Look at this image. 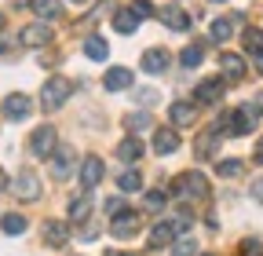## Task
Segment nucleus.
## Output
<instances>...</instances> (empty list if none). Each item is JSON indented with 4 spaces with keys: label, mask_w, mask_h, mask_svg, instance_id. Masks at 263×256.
<instances>
[{
    "label": "nucleus",
    "mask_w": 263,
    "mask_h": 256,
    "mask_svg": "<svg viewBox=\"0 0 263 256\" xmlns=\"http://www.w3.org/2000/svg\"><path fill=\"white\" fill-rule=\"evenodd\" d=\"M84 55H88V59H95V62H103V59L110 55V48H106V41H103V37H88V41H84Z\"/></svg>",
    "instance_id": "obj_22"
},
{
    "label": "nucleus",
    "mask_w": 263,
    "mask_h": 256,
    "mask_svg": "<svg viewBox=\"0 0 263 256\" xmlns=\"http://www.w3.org/2000/svg\"><path fill=\"white\" fill-rule=\"evenodd\" d=\"M0 29H4V15H0Z\"/></svg>",
    "instance_id": "obj_43"
},
{
    "label": "nucleus",
    "mask_w": 263,
    "mask_h": 256,
    "mask_svg": "<svg viewBox=\"0 0 263 256\" xmlns=\"http://www.w3.org/2000/svg\"><path fill=\"white\" fill-rule=\"evenodd\" d=\"M91 212V198L88 194H77L73 202H70V220H84Z\"/></svg>",
    "instance_id": "obj_28"
},
{
    "label": "nucleus",
    "mask_w": 263,
    "mask_h": 256,
    "mask_svg": "<svg viewBox=\"0 0 263 256\" xmlns=\"http://www.w3.org/2000/svg\"><path fill=\"white\" fill-rule=\"evenodd\" d=\"M223 92H227V81H223V77H212V81H201V84H197L194 99L201 103V106H209V103H219V99H223Z\"/></svg>",
    "instance_id": "obj_9"
},
{
    "label": "nucleus",
    "mask_w": 263,
    "mask_h": 256,
    "mask_svg": "<svg viewBox=\"0 0 263 256\" xmlns=\"http://www.w3.org/2000/svg\"><path fill=\"white\" fill-rule=\"evenodd\" d=\"M44 242H48V245H66V242H70V231H66V223L48 220V223H44Z\"/></svg>",
    "instance_id": "obj_18"
},
{
    "label": "nucleus",
    "mask_w": 263,
    "mask_h": 256,
    "mask_svg": "<svg viewBox=\"0 0 263 256\" xmlns=\"http://www.w3.org/2000/svg\"><path fill=\"white\" fill-rule=\"evenodd\" d=\"M139 231V216L136 212H114V220H110V234L114 238H132V234H136Z\"/></svg>",
    "instance_id": "obj_8"
},
{
    "label": "nucleus",
    "mask_w": 263,
    "mask_h": 256,
    "mask_svg": "<svg viewBox=\"0 0 263 256\" xmlns=\"http://www.w3.org/2000/svg\"><path fill=\"white\" fill-rule=\"evenodd\" d=\"M201 59H205V44H190V48H183V55H179V62H183L186 70L201 66Z\"/></svg>",
    "instance_id": "obj_23"
},
{
    "label": "nucleus",
    "mask_w": 263,
    "mask_h": 256,
    "mask_svg": "<svg viewBox=\"0 0 263 256\" xmlns=\"http://www.w3.org/2000/svg\"><path fill=\"white\" fill-rule=\"evenodd\" d=\"M256 161H259V165H263V139H259V143H256Z\"/></svg>",
    "instance_id": "obj_39"
},
{
    "label": "nucleus",
    "mask_w": 263,
    "mask_h": 256,
    "mask_svg": "<svg viewBox=\"0 0 263 256\" xmlns=\"http://www.w3.org/2000/svg\"><path fill=\"white\" fill-rule=\"evenodd\" d=\"M73 4H91V0H73Z\"/></svg>",
    "instance_id": "obj_42"
},
{
    "label": "nucleus",
    "mask_w": 263,
    "mask_h": 256,
    "mask_svg": "<svg viewBox=\"0 0 263 256\" xmlns=\"http://www.w3.org/2000/svg\"><path fill=\"white\" fill-rule=\"evenodd\" d=\"M124 124H128V128H150V114H128Z\"/></svg>",
    "instance_id": "obj_31"
},
{
    "label": "nucleus",
    "mask_w": 263,
    "mask_h": 256,
    "mask_svg": "<svg viewBox=\"0 0 263 256\" xmlns=\"http://www.w3.org/2000/svg\"><path fill=\"white\" fill-rule=\"evenodd\" d=\"M4 187H8V176H4V172H0V190H4Z\"/></svg>",
    "instance_id": "obj_40"
},
{
    "label": "nucleus",
    "mask_w": 263,
    "mask_h": 256,
    "mask_svg": "<svg viewBox=\"0 0 263 256\" xmlns=\"http://www.w3.org/2000/svg\"><path fill=\"white\" fill-rule=\"evenodd\" d=\"M216 128H219V132L227 128L230 136H249L252 128H256V110H252V106H238V110H230L227 117H219Z\"/></svg>",
    "instance_id": "obj_2"
},
{
    "label": "nucleus",
    "mask_w": 263,
    "mask_h": 256,
    "mask_svg": "<svg viewBox=\"0 0 263 256\" xmlns=\"http://www.w3.org/2000/svg\"><path fill=\"white\" fill-rule=\"evenodd\" d=\"M136 26H139V15L132 8H124V11L114 15V29H117V33H136Z\"/></svg>",
    "instance_id": "obj_20"
},
{
    "label": "nucleus",
    "mask_w": 263,
    "mask_h": 256,
    "mask_svg": "<svg viewBox=\"0 0 263 256\" xmlns=\"http://www.w3.org/2000/svg\"><path fill=\"white\" fill-rule=\"evenodd\" d=\"M106 256H132V252H106Z\"/></svg>",
    "instance_id": "obj_41"
},
{
    "label": "nucleus",
    "mask_w": 263,
    "mask_h": 256,
    "mask_svg": "<svg viewBox=\"0 0 263 256\" xmlns=\"http://www.w3.org/2000/svg\"><path fill=\"white\" fill-rule=\"evenodd\" d=\"M70 92H73V84L66 81V77H51V81H44V88H41V106L51 114V110H62V103L70 99Z\"/></svg>",
    "instance_id": "obj_3"
},
{
    "label": "nucleus",
    "mask_w": 263,
    "mask_h": 256,
    "mask_svg": "<svg viewBox=\"0 0 263 256\" xmlns=\"http://www.w3.org/2000/svg\"><path fill=\"white\" fill-rule=\"evenodd\" d=\"M143 70H146V74L168 70V51H164V48H150V51H143Z\"/></svg>",
    "instance_id": "obj_15"
},
{
    "label": "nucleus",
    "mask_w": 263,
    "mask_h": 256,
    "mask_svg": "<svg viewBox=\"0 0 263 256\" xmlns=\"http://www.w3.org/2000/svg\"><path fill=\"white\" fill-rule=\"evenodd\" d=\"M18 44H22V48H44V44H51V26H48V22L26 26L22 33H18Z\"/></svg>",
    "instance_id": "obj_6"
},
{
    "label": "nucleus",
    "mask_w": 263,
    "mask_h": 256,
    "mask_svg": "<svg viewBox=\"0 0 263 256\" xmlns=\"http://www.w3.org/2000/svg\"><path fill=\"white\" fill-rule=\"evenodd\" d=\"M219 66H223V74H227V84L245 77V59L234 55V51H223V55H219Z\"/></svg>",
    "instance_id": "obj_12"
},
{
    "label": "nucleus",
    "mask_w": 263,
    "mask_h": 256,
    "mask_svg": "<svg viewBox=\"0 0 263 256\" xmlns=\"http://www.w3.org/2000/svg\"><path fill=\"white\" fill-rule=\"evenodd\" d=\"M99 179H103V157H95V154H91V157H84V165H81V183L91 190Z\"/></svg>",
    "instance_id": "obj_13"
},
{
    "label": "nucleus",
    "mask_w": 263,
    "mask_h": 256,
    "mask_svg": "<svg viewBox=\"0 0 263 256\" xmlns=\"http://www.w3.org/2000/svg\"><path fill=\"white\" fill-rule=\"evenodd\" d=\"M172 194H176L179 202H201V198H209V179H205L201 172H183V176L172 183Z\"/></svg>",
    "instance_id": "obj_1"
},
{
    "label": "nucleus",
    "mask_w": 263,
    "mask_h": 256,
    "mask_svg": "<svg viewBox=\"0 0 263 256\" xmlns=\"http://www.w3.org/2000/svg\"><path fill=\"white\" fill-rule=\"evenodd\" d=\"M117 157H121V161H139V157H143V143H139L136 136L121 139V143H117Z\"/></svg>",
    "instance_id": "obj_19"
},
{
    "label": "nucleus",
    "mask_w": 263,
    "mask_h": 256,
    "mask_svg": "<svg viewBox=\"0 0 263 256\" xmlns=\"http://www.w3.org/2000/svg\"><path fill=\"white\" fill-rule=\"evenodd\" d=\"M252 110H256V117H263V92H259L256 99H252Z\"/></svg>",
    "instance_id": "obj_37"
},
{
    "label": "nucleus",
    "mask_w": 263,
    "mask_h": 256,
    "mask_svg": "<svg viewBox=\"0 0 263 256\" xmlns=\"http://www.w3.org/2000/svg\"><path fill=\"white\" fill-rule=\"evenodd\" d=\"M216 147H219V128H212V132H205L201 139H197L194 154H197V157H212V154H216Z\"/></svg>",
    "instance_id": "obj_21"
},
{
    "label": "nucleus",
    "mask_w": 263,
    "mask_h": 256,
    "mask_svg": "<svg viewBox=\"0 0 263 256\" xmlns=\"http://www.w3.org/2000/svg\"><path fill=\"white\" fill-rule=\"evenodd\" d=\"M117 187H121V190H139V187H143V172H139V169L121 172V176H117Z\"/></svg>",
    "instance_id": "obj_26"
},
{
    "label": "nucleus",
    "mask_w": 263,
    "mask_h": 256,
    "mask_svg": "<svg viewBox=\"0 0 263 256\" xmlns=\"http://www.w3.org/2000/svg\"><path fill=\"white\" fill-rule=\"evenodd\" d=\"M212 4H223V0H212Z\"/></svg>",
    "instance_id": "obj_44"
},
{
    "label": "nucleus",
    "mask_w": 263,
    "mask_h": 256,
    "mask_svg": "<svg viewBox=\"0 0 263 256\" xmlns=\"http://www.w3.org/2000/svg\"><path fill=\"white\" fill-rule=\"evenodd\" d=\"M0 110H4L8 121H26V117L33 114V99H29V95H22V92H15V95H8V99L0 103Z\"/></svg>",
    "instance_id": "obj_5"
},
{
    "label": "nucleus",
    "mask_w": 263,
    "mask_h": 256,
    "mask_svg": "<svg viewBox=\"0 0 263 256\" xmlns=\"http://www.w3.org/2000/svg\"><path fill=\"white\" fill-rule=\"evenodd\" d=\"M223 179H234V176H241V161L238 157H227V161H219V169H216Z\"/></svg>",
    "instance_id": "obj_29"
},
{
    "label": "nucleus",
    "mask_w": 263,
    "mask_h": 256,
    "mask_svg": "<svg viewBox=\"0 0 263 256\" xmlns=\"http://www.w3.org/2000/svg\"><path fill=\"white\" fill-rule=\"evenodd\" d=\"M161 22L168 29H176V33H186V29H190V15L179 11V8H161Z\"/></svg>",
    "instance_id": "obj_14"
},
{
    "label": "nucleus",
    "mask_w": 263,
    "mask_h": 256,
    "mask_svg": "<svg viewBox=\"0 0 263 256\" xmlns=\"http://www.w3.org/2000/svg\"><path fill=\"white\" fill-rule=\"evenodd\" d=\"M33 11L41 19H62V4L59 0H33Z\"/></svg>",
    "instance_id": "obj_24"
},
{
    "label": "nucleus",
    "mask_w": 263,
    "mask_h": 256,
    "mask_svg": "<svg viewBox=\"0 0 263 256\" xmlns=\"http://www.w3.org/2000/svg\"><path fill=\"white\" fill-rule=\"evenodd\" d=\"M103 84H106V92H124V88H132V70L114 66V70L103 77Z\"/></svg>",
    "instance_id": "obj_16"
},
{
    "label": "nucleus",
    "mask_w": 263,
    "mask_h": 256,
    "mask_svg": "<svg viewBox=\"0 0 263 256\" xmlns=\"http://www.w3.org/2000/svg\"><path fill=\"white\" fill-rule=\"evenodd\" d=\"M15 194L22 202H37L41 198V183H37V176H33V169H22V176L15 179Z\"/></svg>",
    "instance_id": "obj_10"
},
{
    "label": "nucleus",
    "mask_w": 263,
    "mask_h": 256,
    "mask_svg": "<svg viewBox=\"0 0 263 256\" xmlns=\"http://www.w3.org/2000/svg\"><path fill=\"white\" fill-rule=\"evenodd\" d=\"M0 227H4V234H22V231H26V216L8 212L4 220H0Z\"/></svg>",
    "instance_id": "obj_27"
},
{
    "label": "nucleus",
    "mask_w": 263,
    "mask_h": 256,
    "mask_svg": "<svg viewBox=\"0 0 263 256\" xmlns=\"http://www.w3.org/2000/svg\"><path fill=\"white\" fill-rule=\"evenodd\" d=\"M252 198H256V202H263V179H256V183H252Z\"/></svg>",
    "instance_id": "obj_36"
},
{
    "label": "nucleus",
    "mask_w": 263,
    "mask_h": 256,
    "mask_svg": "<svg viewBox=\"0 0 263 256\" xmlns=\"http://www.w3.org/2000/svg\"><path fill=\"white\" fill-rule=\"evenodd\" d=\"M55 139H59V132H55V128H51V124H41L37 132L29 136V150L37 154V157H51V150L59 147Z\"/></svg>",
    "instance_id": "obj_4"
},
{
    "label": "nucleus",
    "mask_w": 263,
    "mask_h": 256,
    "mask_svg": "<svg viewBox=\"0 0 263 256\" xmlns=\"http://www.w3.org/2000/svg\"><path fill=\"white\" fill-rule=\"evenodd\" d=\"M146 209L150 212H161L164 209V194H161V190H150V194H146Z\"/></svg>",
    "instance_id": "obj_32"
},
{
    "label": "nucleus",
    "mask_w": 263,
    "mask_h": 256,
    "mask_svg": "<svg viewBox=\"0 0 263 256\" xmlns=\"http://www.w3.org/2000/svg\"><path fill=\"white\" fill-rule=\"evenodd\" d=\"M136 99H139L143 106H154V103H157V92H154V88H139V92H136Z\"/></svg>",
    "instance_id": "obj_34"
},
{
    "label": "nucleus",
    "mask_w": 263,
    "mask_h": 256,
    "mask_svg": "<svg viewBox=\"0 0 263 256\" xmlns=\"http://www.w3.org/2000/svg\"><path fill=\"white\" fill-rule=\"evenodd\" d=\"M252 62H256V70L263 74V48H259V51H252Z\"/></svg>",
    "instance_id": "obj_38"
},
{
    "label": "nucleus",
    "mask_w": 263,
    "mask_h": 256,
    "mask_svg": "<svg viewBox=\"0 0 263 256\" xmlns=\"http://www.w3.org/2000/svg\"><path fill=\"white\" fill-rule=\"evenodd\" d=\"M154 150H157V154H176V150H179V136L172 132V128H157Z\"/></svg>",
    "instance_id": "obj_17"
},
{
    "label": "nucleus",
    "mask_w": 263,
    "mask_h": 256,
    "mask_svg": "<svg viewBox=\"0 0 263 256\" xmlns=\"http://www.w3.org/2000/svg\"><path fill=\"white\" fill-rule=\"evenodd\" d=\"M194 252H197V242L194 238H183V242L172 245V256H194Z\"/></svg>",
    "instance_id": "obj_30"
},
{
    "label": "nucleus",
    "mask_w": 263,
    "mask_h": 256,
    "mask_svg": "<svg viewBox=\"0 0 263 256\" xmlns=\"http://www.w3.org/2000/svg\"><path fill=\"white\" fill-rule=\"evenodd\" d=\"M132 11H136L139 19H150V15H154V4H150V0H136V4H132Z\"/></svg>",
    "instance_id": "obj_33"
},
{
    "label": "nucleus",
    "mask_w": 263,
    "mask_h": 256,
    "mask_svg": "<svg viewBox=\"0 0 263 256\" xmlns=\"http://www.w3.org/2000/svg\"><path fill=\"white\" fill-rule=\"evenodd\" d=\"M238 22H241V15H223V19H216L212 29H209V37H212L216 44L230 41V37H234V29H238Z\"/></svg>",
    "instance_id": "obj_11"
},
{
    "label": "nucleus",
    "mask_w": 263,
    "mask_h": 256,
    "mask_svg": "<svg viewBox=\"0 0 263 256\" xmlns=\"http://www.w3.org/2000/svg\"><path fill=\"white\" fill-rule=\"evenodd\" d=\"M51 176L55 179H70L73 176V147H55L51 150Z\"/></svg>",
    "instance_id": "obj_7"
},
{
    "label": "nucleus",
    "mask_w": 263,
    "mask_h": 256,
    "mask_svg": "<svg viewBox=\"0 0 263 256\" xmlns=\"http://www.w3.org/2000/svg\"><path fill=\"white\" fill-rule=\"evenodd\" d=\"M121 209H124V198H110V202H106V212H110V216L121 212Z\"/></svg>",
    "instance_id": "obj_35"
},
{
    "label": "nucleus",
    "mask_w": 263,
    "mask_h": 256,
    "mask_svg": "<svg viewBox=\"0 0 263 256\" xmlns=\"http://www.w3.org/2000/svg\"><path fill=\"white\" fill-rule=\"evenodd\" d=\"M168 117H172V124H190L197 114H194V106H190V103H176V106L168 110Z\"/></svg>",
    "instance_id": "obj_25"
}]
</instances>
